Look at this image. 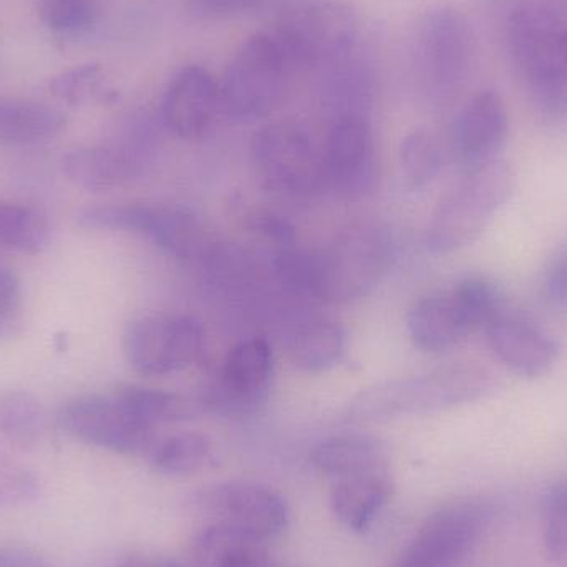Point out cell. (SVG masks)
Wrapping results in <instances>:
<instances>
[{
	"mask_svg": "<svg viewBox=\"0 0 567 567\" xmlns=\"http://www.w3.org/2000/svg\"><path fill=\"white\" fill-rule=\"evenodd\" d=\"M310 462L330 483V508L350 532L365 533L395 492L385 449L370 436H332L313 449Z\"/></svg>",
	"mask_w": 567,
	"mask_h": 567,
	"instance_id": "obj_1",
	"label": "cell"
},
{
	"mask_svg": "<svg viewBox=\"0 0 567 567\" xmlns=\"http://www.w3.org/2000/svg\"><path fill=\"white\" fill-rule=\"evenodd\" d=\"M495 385V377L485 367L453 363L370 386L357 395L349 413L359 420L429 415L476 402Z\"/></svg>",
	"mask_w": 567,
	"mask_h": 567,
	"instance_id": "obj_2",
	"label": "cell"
},
{
	"mask_svg": "<svg viewBox=\"0 0 567 567\" xmlns=\"http://www.w3.org/2000/svg\"><path fill=\"white\" fill-rule=\"evenodd\" d=\"M508 47L529 99L546 118L567 115V20L543 7L515 10Z\"/></svg>",
	"mask_w": 567,
	"mask_h": 567,
	"instance_id": "obj_3",
	"label": "cell"
},
{
	"mask_svg": "<svg viewBox=\"0 0 567 567\" xmlns=\"http://www.w3.org/2000/svg\"><path fill=\"white\" fill-rule=\"evenodd\" d=\"M316 256L320 302H355L389 275L395 261V241L382 223H353Z\"/></svg>",
	"mask_w": 567,
	"mask_h": 567,
	"instance_id": "obj_4",
	"label": "cell"
},
{
	"mask_svg": "<svg viewBox=\"0 0 567 567\" xmlns=\"http://www.w3.org/2000/svg\"><path fill=\"white\" fill-rule=\"evenodd\" d=\"M516 175L502 159L463 175L440 199L426 229V248L449 255L472 245L515 192Z\"/></svg>",
	"mask_w": 567,
	"mask_h": 567,
	"instance_id": "obj_5",
	"label": "cell"
},
{
	"mask_svg": "<svg viewBox=\"0 0 567 567\" xmlns=\"http://www.w3.org/2000/svg\"><path fill=\"white\" fill-rule=\"evenodd\" d=\"M293 66L272 33H256L241 43L223 82L221 113L233 122L252 123L271 115L286 93Z\"/></svg>",
	"mask_w": 567,
	"mask_h": 567,
	"instance_id": "obj_6",
	"label": "cell"
},
{
	"mask_svg": "<svg viewBox=\"0 0 567 567\" xmlns=\"http://www.w3.org/2000/svg\"><path fill=\"white\" fill-rule=\"evenodd\" d=\"M76 221L86 229L125 231L143 236L172 258L182 261H202L215 243L209 239L202 218L183 205L92 206L76 215Z\"/></svg>",
	"mask_w": 567,
	"mask_h": 567,
	"instance_id": "obj_7",
	"label": "cell"
},
{
	"mask_svg": "<svg viewBox=\"0 0 567 567\" xmlns=\"http://www.w3.org/2000/svg\"><path fill=\"white\" fill-rule=\"evenodd\" d=\"M271 33L293 70L316 72L360 49L359 19L336 0H306L290 7Z\"/></svg>",
	"mask_w": 567,
	"mask_h": 567,
	"instance_id": "obj_8",
	"label": "cell"
},
{
	"mask_svg": "<svg viewBox=\"0 0 567 567\" xmlns=\"http://www.w3.org/2000/svg\"><path fill=\"white\" fill-rule=\"evenodd\" d=\"M252 159L262 185L286 198H307L322 189V148L293 120L262 126L252 140Z\"/></svg>",
	"mask_w": 567,
	"mask_h": 567,
	"instance_id": "obj_9",
	"label": "cell"
},
{
	"mask_svg": "<svg viewBox=\"0 0 567 567\" xmlns=\"http://www.w3.org/2000/svg\"><path fill=\"white\" fill-rule=\"evenodd\" d=\"M416 76L432 99H449L468 76L473 59V33L458 10L436 7L423 13L416 25Z\"/></svg>",
	"mask_w": 567,
	"mask_h": 567,
	"instance_id": "obj_10",
	"label": "cell"
},
{
	"mask_svg": "<svg viewBox=\"0 0 567 567\" xmlns=\"http://www.w3.org/2000/svg\"><path fill=\"white\" fill-rule=\"evenodd\" d=\"M206 330L186 313H150L123 332V352L135 372L166 377L183 372L205 355Z\"/></svg>",
	"mask_w": 567,
	"mask_h": 567,
	"instance_id": "obj_11",
	"label": "cell"
},
{
	"mask_svg": "<svg viewBox=\"0 0 567 567\" xmlns=\"http://www.w3.org/2000/svg\"><path fill=\"white\" fill-rule=\"evenodd\" d=\"M59 423L73 439L118 455L148 453L156 442L155 426L146 423L118 392L70 400L60 410Z\"/></svg>",
	"mask_w": 567,
	"mask_h": 567,
	"instance_id": "obj_12",
	"label": "cell"
},
{
	"mask_svg": "<svg viewBox=\"0 0 567 567\" xmlns=\"http://www.w3.org/2000/svg\"><path fill=\"white\" fill-rule=\"evenodd\" d=\"M272 377V347L262 337H249L226 353L199 402L205 412L226 419L255 415L268 400Z\"/></svg>",
	"mask_w": 567,
	"mask_h": 567,
	"instance_id": "obj_13",
	"label": "cell"
},
{
	"mask_svg": "<svg viewBox=\"0 0 567 567\" xmlns=\"http://www.w3.org/2000/svg\"><path fill=\"white\" fill-rule=\"evenodd\" d=\"M492 508L482 499H462L426 519L395 567H462L492 523Z\"/></svg>",
	"mask_w": 567,
	"mask_h": 567,
	"instance_id": "obj_14",
	"label": "cell"
},
{
	"mask_svg": "<svg viewBox=\"0 0 567 567\" xmlns=\"http://www.w3.org/2000/svg\"><path fill=\"white\" fill-rule=\"evenodd\" d=\"M196 509L208 525L233 529L258 542H269L289 525L286 499L256 482H225L203 489Z\"/></svg>",
	"mask_w": 567,
	"mask_h": 567,
	"instance_id": "obj_15",
	"label": "cell"
},
{
	"mask_svg": "<svg viewBox=\"0 0 567 567\" xmlns=\"http://www.w3.org/2000/svg\"><path fill=\"white\" fill-rule=\"evenodd\" d=\"M323 185L347 202L365 198L379 183L375 136L369 118L337 120L322 146Z\"/></svg>",
	"mask_w": 567,
	"mask_h": 567,
	"instance_id": "obj_16",
	"label": "cell"
},
{
	"mask_svg": "<svg viewBox=\"0 0 567 567\" xmlns=\"http://www.w3.org/2000/svg\"><path fill=\"white\" fill-rule=\"evenodd\" d=\"M508 130V112L498 93L472 96L460 110L452 130L453 156L463 173L499 162Z\"/></svg>",
	"mask_w": 567,
	"mask_h": 567,
	"instance_id": "obj_17",
	"label": "cell"
},
{
	"mask_svg": "<svg viewBox=\"0 0 567 567\" xmlns=\"http://www.w3.org/2000/svg\"><path fill=\"white\" fill-rule=\"evenodd\" d=\"M219 113V83L203 66L179 70L163 93V123L178 138H202L213 128Z\"/></svg>",
	"mask_w": 567,
	"mask_h": 567,
	"instance_id": "obj_18",
	"label": "cell"
},
{
	"mask_svg": "<svg viewBox=\"0 0 567 567\" xmlns=\"http://www.w3.org/2000/svg\"><path fill=\"white\" fill-rule=\"evenodd\" d=\"M496 359L518 375H545L559 359V343L551 333L525 317L503 313L485 330Z\"/></svg>",
	"mask_w": 567,
	"mask_h": 567,
	"instance_id": "obj_19",
	"label": "cell"
},
{
	"mask_svg": "<svg viewBox=\"0 0 567 567\" xmlns=\"http://www.w3.org/2000/svg\"><path fill=\"white\" fill-rule=\"evenodd\" d=\"M146 156L135 140L82 146L63 158L66 178L86 192H110L145 173Z\"/></svg>",
	"mask_w": 567,
	"mask_h": 567,
	"instance_id": "obj_20",
	"label": "cell"
},
{
	"mask_svg": "<svg viewBox=\"0 0 567 567\" xmlns=\"http://www.w3.org/2000/svg\"><path fill=\"white\" fill-rule=\"evenodd\" d=\"M316 95L332 123L342 118H367L375 93L372 63L360 49L316 70Z\"/></svg>",
	"mask_w": 567,
	"mask_h": 567,
	"instance_id": "obj_21",
	"label": "cell"
},
{
	"mask_svg": "<svg viewBox=\"0 0 567 567\" xmlns=\"http://www.w3.org/2000/svg\"><path fill=\"white\" fill-rule=\"evenodd\" d=\"M286 347L297 369L309 373L326 372L346 353V329L332 317L300 309L287 323Z\"/></svg>",
	"mask_w": 567,
	"mask_h": 567,
	"instance_id": "obj_22",
	"label": "cell"
},
{
	"mask_svg": "<svg viewBox=\"0 0 567 567\" xmlns=\"http://www.w3.org/2000/svg\"><path fill=\"white\" fill-rule=\"evenodd\" d=\"M410 339L425 353H443L472 333L465 313L452 290L423 297L410 309Z\"/></svg>",
	"mask_w": 567,
	"mask_h": 567,
	"instance_id": "obj_23",
	"label": "cell"
},
{
	"mask_svg": "<svg viewBox=\"0 0 567 567\" xmlns=\"http://www.w3.org/2000/svg\"><path fill=\"white\" fill-rule=\"evenodd\" d=\"M192 551L195 567H276L265 543L221 526L206 525Z\"/></svg>",
	"mask_w": 567,
	"mask_h": 567,
	"instance_id": "obj_24",
	"label": "cell"
},
{
	"mask_svg": "<svg viewBox=\"0 0 567 567\" xmlns=\"http://www.w3.org/2000/svg\"><path fill=\"white\" fill-rule=\"evenodd\" d=\"M65 115L55 106L35 100L0 99V143L35 145L55 138Z\"/></svg>",
	"mask_w": 567,
	"mask_h": 567,
	"instance_id": "obj_25",
	"label": "cell"
},
{
	"mask_svg": "<svg viewBox=\"0 0 567 567\" xmlns=\"http://www.w3.org/2000/svg\"><path fill=\"white\" fill-rule=\"evenodd\" d=\"M148 458L153 468L163 475H196L216 465L218 449L203 433L179 432L156 440L150 449Z\"/></svg>",
	"mask_w": 567,
	"mask_h": 567,
	"instance_id": "obj_26",
	"label": "cell"
},
{
	"mask_svg": "<svg viewBox=\"0 0 567 567\" xmlns=\"http://www.w3.org/2000/svg\"><path fill=\"white\" fill-rule=\"evenodd\" d=\"M49 241V221L39 209L0 202V248L20 255H39Z\"/></svg>",
	"mask_w": 567,
	"mask_h": 567,
	"instance_id": "obj_27",
	"label": "cell"
},
{
	"mask_svg": "<svg viewBox=\"0 0 567 567\" xmlns=\"http://www.w3.org/2000/svg\"><path fill=\"white\" fill-rule=\"evenodd\" d=\"M0 433L20 450H32L43 436L40 403L27 392H9L0 399Z\"/></svg>",
	"mask_w": 567,
	"mask_h": 567,
	"instance_id": "obj_28",
	"label": "cell"
},
{
	"mask_svg": "<svg viewBox=\"0 0 567 567\" xmlns=\"http://www.w3.org/2000/svg\"><path fill=\"white\" fill-rule=\"evenodd\" d=\"M125 402L152 426L183 422L205 412L202 402H192L185 396L162 389L132 385L118 390Z\"/></svg>",
	"mask_w": 567,
	"mask_h": 567,
	"instance_id": "obj_29",
	"label": "cell"
},
{
	"mask_svg": "<svg viewBox=\"0 0 567 567\" xmlns=\"http://www.w3.org/2000/svg\"><path fill=\"white\" fill-rule=\"evenodd\" d=\"M443 152L439 140L429 130H413L400 145V168L403 182L412 192L426 188L442 172Z\"/></svg>",
	"mask_w": 567,
	"mask_h": 567,
	"instance_id": "obj_30",
	"label": "cell"
},
{
	"mask_svg": "<svg viewBox=\"0 0 567 567\" xmlns=\"http://www.w3.org/2000/svg\"><path fill=\"white\" fill-rule=\"evenodd\" d=\"M452 292L455 293L472 332H485L496 319L506 313L503 290L492 279L472 276L456 284Z\"/></svg>",
	"mask_w": 567,
	"mask_h": 567,
	"instance_id": "obj_31",
	"label": "cell"
},
{
	"mask_svg": "<svg viewBox=\"0 0 567 567\" xmlns=\"http://www.w3.org/2000/svg\"><path fill=\"white\" fill-rule=\"evenodd\" d=\"M35 7L50 32L83 35L99 23L103 0H35Z\"/></svg>",
	"mask_w": 567,
	"mask_h": 567,
	"instance_id": "obj_32",
	"label": "cell"
},
{
	"mask_svg": "<svg viewBox=\"0 0 567 567\" xmlns=\"http://www.w3.org/2000/svg\"><path fill=\"white\" fill-rule=\"evenodd\" d=\"M543 543L553 565L567 567V480L549 489L543 505Z\"/></svg>",
	"mask_w": 567,
	"mask_h": 567,
	"instance_id": "obj_33",
	"label": "cell"
},
{
	"mask_svg": "<svg viewBox=\"0 0 567 567\" xmlns=\"http://www.w3.org/2000/svg\"><path fill=\"white\" fill-rule=\"evenodd\" d=\"M105 73L99 63H83L56 73L50 80V93L66 105H82L99 95Z\"/></svg>",
	"mask_w": 567,
	"mask_h": 567,
	"instance_id": "obj_34",
	"label": "cell"
},
{
	"mask_svg": "<svg viewBox=\"0 0 567 567\" xmlns=\"http://www.w3.org/2000/svg\"><path fill=\"white\" fill-rule=\"evenodd\" d=\"M39 493L40 483L33 473L0 455V508L35 502Z\"/></svg>",
	"mask_w": 567,
	"mask_h": 567,
	"instance_id": "obj_35",
	"label": "cell"
},
{
	"mask_svg": "<svg viewBox=\"0 0 567 567\" xmlns=\"http://www.w3.org/2000/svg\"><path fill=\"white\" fill-rule=\"evenodd\" d=\"M22 329V289L19 279L0 269V340L19 336Z\"/></svg>",
	"mask_w": 567,
	"mask_h": 567,
	"instance_id": "obj_36",
	"label": "cell"
},
{
	"mask_svg": "<svg viewBox=\"0 0 567 567\" xmlns=\"http://www.w3.org/2000/svg\"><path fill=\"white\" fill-rule=\"evenodd\" d=\"M266 0H186L189 16L198 20H225L251 12Z\"/></svg>",
	"mask_w": 567,
	"mask_h": 567,
	"instance_id": "obj_37",
	"label": "cell"
},
{
	"mask_svg": "<svg viewBox=\"0 0 567 567\" xmlns=\"http://www.w3.org/2000/svg\"><path fill=\"white\" fill-rule=\"evenodd\" d=\"M545 296L553 306L567 303V251L559 255L549 266L545 278Z\"/></svg>",
	"mask_w": 567,
	"mask_h": 567,
	"instance_id": "obj_38",
	"label": "cell"
},
{
	"mask_svg": "<svg viewBox=\"0 0 567 567\" xmlns=\"http://www.w3.org/2000/svg\"><path fill=\"white\" fill-rule=\"evenodd\" d=\"M0 567H53L49 559L25 545L0 546Z\"/></svg>",
	"mask_w": 567,
	"mask_h": 567,
	"instance_id": "obj_39",
	"label": "cell"
},
{
	"mask_svg": "<svg viewBox=\"0 0 567 567\" xmlns=\"http://www.w3.org/2000/svg\"><path fill=\"white\" fill-rule=\"evenodd\" d=\"M118 567H192L173 561V559L162 558V556L135 555L126 558ZM195 567V566H193Z\"/></svg>",
	"mask_w": 567,
	"mask_h": 567,
	"instance_id": "obj_40",
	"label": "cell"
}]
</instances>
